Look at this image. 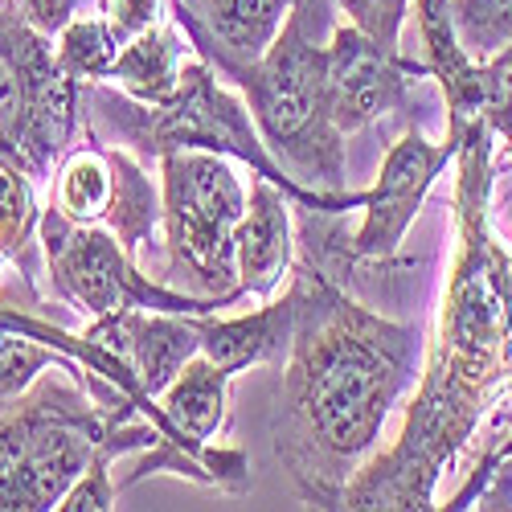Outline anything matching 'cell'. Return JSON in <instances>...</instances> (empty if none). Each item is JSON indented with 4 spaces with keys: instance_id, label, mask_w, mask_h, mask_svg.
<instances>
[{
    "instance_id": "cell-1",
    "label": "cell",
    "mask_w": 512,
    "mask_h": 512,
    "mask_svg": "<svg viewBox=\"0 0 512 512\" xmlns=\"http://www.w3.org/2000/svg\"><path fill=\"white\" fill-rule=\"evenodd\" d=\"M455 156V259L402 431L381 447L340 508L426 512L447 467L476 443L488 414L512 398V246L496 234V132L488 119L447 123Z\"/></svg>"
},
{
    "instance_id": "cell-2",
    "label": "cell",
    "mask_w": 512,
    "mask_h": 512,
    "mask_svg": "<svg viewBox=\"0 0 512 512\" xmlns=\"http://www.w3.org/2000/svg\"><path fill=\"white\" fill-rule=\"evenodd\" d=\"M295 332L283 357L271 443L308 508H340L377 455L390 414L414 394L426 332L353 300L345 279L295 259Z\"/></svg>"
},
{
    "instance_id": "cell-3",
    "label": "cell",
    "mask_w": 512,
    "mask_h": 512,
    "mask_svg": "<svg viewBox=\"0 0 512 512\" xmlns=\"http://www.w3.org/2000/svg\"><path fill=\"white\" fill-rule=\"evenodd\" d=\"M156 439H164L160 426L148 422L140 406L99 402L82 369L66 357L17 402L0 406V512L62 508L99 447L136 455Z\"/></svg>"
},
{
    "instance_id": "cell-4",
    "label": "cell",
    "mask_w": 512,
    "mask_h": 512,
    "mask_svg": "<svg viewBox=\"0 0 512 512\" xmlns=\"http://www.w3.org/2000/svg\"><path fill=\"white\" fill-rule=\"evenodd\" d=\"M82 99L91 107L87 119L95 123V132H103L111 144L127 152H136L144 164H156L164 152H213V156H230L246 164L250 177L275 181L295 205L324 209V213H349L365 205V189L320 193L295 181L263 144L246 99L201 54L185 62L177 95L160 107L136 103L132 95L107 87V82H87Z\"/></svg>"
},
{
    "instance_id": "cell-5",
    "label": "cell",
    "mask_w": 512,
    "mask_h": 512,
    "mask_svg": "<svg viewBox=\"0 0 512 512\" xmlns=\"http://www.w3.org/2000/svg\"><path fill=\"white\" fill-rule=\"evenodd\" d=\"M336 0H295L283 29L254 62L205 58L246 99L263 144L287 173L320 193L345 189V132L336 127L324 82V41Z\"/></svg>"
},
{
    "instance_id": "cell-6",
    "label": "cell",
    "mask_w": 512,
    "mask_h": 512,
    "mask_svg": "<svg viewBox=\"0 0 512 512\" xmlns=\"http://www.w3.org/2000/svg\"><path fill=\"white\" fill-rule=\"evenodd\" d=\"M156 168L164 197V283L238 308L246 295L238 287L234 234L250 201L238 168L213 152H164Z\"/></svg>"
},
{
    "instance_id": "cell-7",
    "label": "cell",
    "mask_w": 512,
    "mask_h": 512,
    "mask_svg": "<svg viewBox=\"0 0 512 512\" xmlns=\"http://www.w3.org/2000/svg\"><path fill=\"white\" fill-rule=\"evenodd\" d=\"M82 91L87 82L58 66L54 41L25 21L21 0H0V156L21 160L37 181H54L87 123Z\"/></svg>"
},
{
    "instance_id": "cell-8",
    "label": "cell",
    "mask_w": 512,
    "mask_h": 512,
    "mask_svg": "<svg viewBox=\"0 0 512 512\" xmlns=\"http://www.w3.org/2000/svg\"><path fill=\"white\" fill-rule=\"evenodd\" d=\"M41 254L58 304L78 316H111V312H177V316H209L226 304L201 300L181 287H168L136 267L127 246L107 226H74L54 205L41 209Z\"/></svg>"
},
{
    "instance_id": "cell-9",
    "label": "cell",
    "mask_w": 512,
    "mask_h": 512,
    "mask_svg": "<svg viewBox=\"0 0 512 512\" xmlns=\"http://www.w3.org/2000/svg\"><path fill=\"white\" fill-rule=\"evenodd\" d=\"M50 205L74 226H107L132 259L148 250L164 197L160 177L148 173V164L119 144H103L95 123H82V140L70 144V152L54 168Z\"/></svg>"
},
{
    "instance_id": "cell-10",
    "label": "cell",
    "mask_w": 512,
    "mask_h": 512,
    "mask_svg": "<svg viewBox=\"0 0 512 512\" xmlns=\"http://www.w3.org/2000/svg\"><path fill=\"white\" fill-rule=\"evenodd\" d=\"M459 156V132H447V140H426L418 123H406L386 148V160L377 168L373 189H365L361 226L349 234V259L361 263H394L398 246L406 242L414 218L422 213L426 193L435 189L443 168H451Z\"/></svg>"
},
{
    "instance_id": "cell-11",
    "label": "cell",
    "mask_w": 512,
    "mask_h": 512,
    "mask_svg": "<svg viewBox=\"0 0 512 512\" xmlns=\"http://www.w3.org/2000/svg\"><path fill=\"white\" fill-rule=\"evenodd\" d=\"M324 82L328 107L345 136H357L390 115H406L418 99L422 70L406 54L381 50L349 17L336 21L324 41Z\"/></svg>"
},
{
    "instance_id": "cell-12",
    "label": "cell",
    "mask_w": 512,
    "mask_h": 512,
    "mask_svg": "<svg viewBox=\"0 0 512 512\" xmlns=\"http://www.w3.org/2000/svg\"><path fill=\"white\" fill-rule=\"evenodd\" d=\"M82 332L115 349L132 365L140 390L156 402L173 386V377L201 353L193 316H177V312H111V316H95Z\"/></svg>"
},
{
    "instance_id": "cell-13",
    "label": "cell",
    "mask_w": 512,
    "mask_h": 512,
    "mask_svg": "<svg viewBox=\"0 0 512 512\" xmlns=\"http://www.w3.org/2000/svg\"><path fill=\"white\" fill-rule=\"evenodd\" d=\"M414 29H418V70L422 78H435L443 103H447V123H467L480 119L488 91H492V66L472 58L455 29L451 0H414Z\"/></svg>"
},
{
    "instance_id": "cell-14",
    "label": "cell",
    "mask_w": 512,
    "mask_h": 512,
    "mask_svg": "<svg viewBox=\"0 0 512 512\" xmlns=\"http://www.w3.org/2000/svg\"><path fill=\"white\" fill-rule=\"evenodd\" d=\"M295 222H291V197L267 181H250V201L234 234V259H238V287L246 300H271L283 279L295 267Z\"/></svg>"
},
{
    "instance_id": "cell-15",
    "label": "cell",
    "mask_w": 512,
    "mask_h": 512,
    "mask_svg": "<svg viewBox=\"0 0 512 512\" xmlns=\"http://www.w3.org/2000/svg\"><path fill=\"white\" fill-rule=\"evenodd\" d=\"M295 0H173L193 54L254 62L283 29Z\"/></svg>"
},
{
    "instance_id": "cell-16",
    "label": "cell",
    "mask_w": 512,
    "mask_h": 512,
    "mask_svg": "<svg viewBox=\"0 0 512 512\" xmlns=\"http://www.w3.org/2000/svg\"><path fill=\"white\" fill-rule=\"evenodd\" d=\"M193 328L201 336V353L234 377L259 365H283L295 332V291L287 283L283 295H271L263 308L242 316H193Z\"/></svg>"
},
{
    "instance_id": "cell-17",
    "label": "cell",
    "mask_w": 512,
    "mask_h": 512,
    "mask_svg": "<svg viewBox=\"0 0 512 512\" xmlns=\"http://www.w3.org/2000/svg\"><path fill=\"white\" fill-rule=\"evenodd\" d=\"M193 58V46L181 29V21L168 13L160 25H152L148 33L123 41V50L111 66V78L123 95H132L136 103H148V107H160L177 95L181 87V74H185V62Z\"/></svg>"
},
{
    "instance_id": "cell-18",
    "label": "cell",
    "mask_w": 512,
    "mask_h": 512,
    "mask_svg": "<svg viewBox=\"0 0 512 512\" xmlns=\"http://www.w3.org/2000/svg\"><path fill=\"white\" fill-rule=\"evenodd\" d=\"M230 381H234V373H226L218 361L197 353L173 377V386L160 394V410L185 439L213 443L222 435L226 414H230Z\"/></svg>"
},
{
    "instance_id": "cell-19",
    "label": "cell",
    "mask_w": 512,
    "mask_h": 512,
    "mask_svg": "<svg viewBox=\"0 0 512 512\" xmlns=\"http://www.w3.org/2000/svg\"><path fill=\"white\" fill-rule=\"evenodd\" d=\"M37 226H41V201H37V177L13 156H0V254L17 267L25 279H41L37 259Z\"/></svg>"
},
{
    "instance_id": "cell-20",
    "label": "cell",
    "mask_w": 512,
    "mask_h": 512,
    "mask_svg": "<svg viewBox=\"0 0 512 512\" xmlns=\"http://www.w3.org/2000/svg\"><path fill=\"white\" fill-rule=\"evenodd\" d=\"M123 50V41L115 37V29L107 25V17L95 13H78L58 37H54V58L58 66L78 78V82H107L111 66Z\"/></svg>"
},
{
    "instance_id": "cell-21",
    "label": "cell",
    "mask_w": 512,
    "mask_h": 512,
    "mask_svg": "<svg viewBox=\"0 0 512 512\" xmlns=\"http://www.w3.org/2000/svg\"><path fill=\"white\" fill-rule=\"evenodd\" d=\"M58 361H66L62 349L46 345V340H37L29 332L0 328V406L17 402L33 381Z\"/></svg>"
},
{
    "instance_id": "cell-22",
    "label": "cell",
    "mask_w": 512,
    "mask_h": 512,
    "mask_svg": "<svg viewBox=\"0 0 512 512\" xmlns=\"http://www.w3.org/2000/svg\"><path fill=\"white\" fill-rule=\"evenodd\" d=\"M451 13L472 58L492 62L512 50V0H451Z\"/></svg>"
},
{
    "instance_id": "cell-23",
    "label": "cell",
    "mask_w": 512,
    "mask_h": 512,
    "mask_svg": "<svg viewBox=\"0 0 512 512\" xmlns=\"http://www.w3.org/2000/svg\"><path fill=\"white\" fill-rule=\"evenodd\" d=\"M123 455L115 447H99L91 467L74 480V488L62 500V512H111L119 500V484H115V463Z\"/></svg>"
},
{
    "instance_id": "cell-24",
    "label": "cell",
    "mask_w": 512,
    "mask_h": 512,
    "mask_svg": "<svg viewBox=\"0 0 512 512\" xmlns=\"http://www.w3.org/2000/svg\"><path fill=\"white\" fill-rule=\"evenodd\" d=\"M410 5L414 0H336V9L390 54H402L398 41H402V25L410 17Z\"/></svg>"
},
{
    "instance_id": "cell-25",
    "label": "cell",
    "mask_w": 512,
    "mask_h": 512,
    "mask_svg": "<svg viewBox=\"0 0 512 512\" xmlns=\"http://www.w3.org/2000/svg\"><path fill=\"white\" fill-rule=\"evenodd\" d=\"M95 9L107 17L119 41H132L173 13V0H99Z\"/></svg>"
},
{
    "instance_id": "cell-26",
    "label": "cell",
    "mask_w": 512,
    "mask_h": 512,
    "mask_svg": "<svg viewBox=\"0 0 512 512\" xmlns=\"http://www.w3.org/2000/svg\"><path fill=\"white\" fill-rule=\"evenodd\" d=\"M21 13L41 37L54 41L78 17V0H21Z\"/></svg>"
},
{
    "instance_id": "cell-27",
    "label": "cell",
    "mask_w": 512,
    "mask_h": 512,
    "mask_svg": "<svg viewBox=\"0 0 512 512\" xmlns=\"http://www.w3.org/2000/svg\"><path fill=\"white\" fill-rule=\"evenodd\" d=\"M5 267H9V259H5V254H0V279H5Z\"/></svg>"
}]
</instances>
